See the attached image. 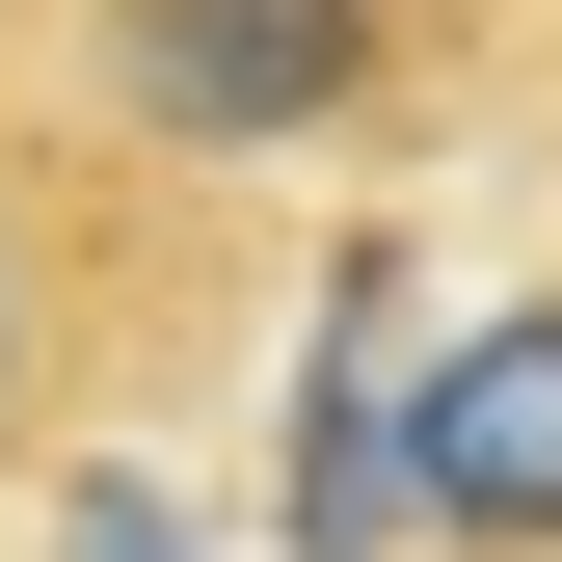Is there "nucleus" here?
Wrapping results in <instances>:
<instances>
[{"label":"nucleus","instance_id":"obj_1","mask_svg":"<svg viewBox=\"0 0 562 562\" xmlns=\"http://www.w3.org/2000/svg\"><path fill=\"white\" fill-rule=\"evenodd\" d=\"M54 81L188 188H402L562 134V0H54Z\"/></svg>","mask_w":562,"mask_h":562},{"label":"nucleus","instance_id":"obj_2","mask_svg":"<svg viewBox=\"0 0 562 562\" xmlns=\"http://www.w3.org/2000/svg\"><path fill=\"white\" fill-rule=\"evenodd\" d=\"M268 322V188H188L54 81H0V509L27 482H134Z\"/></svg>","mask_w":562,"mask_h":562},{"label":"nucleus","instance_id":"obj_4","mask_svg":"<svg viewBox=\"0 0 562 562\" xmlns=\"http://www.w3.org/2000/svg\"><path fill=\"white\" fill-rule=\"evenodd\" d=\"M27 54H54V0H0V81H27Z\"/></svg>","mask_w":562,"mask_h":562},{"label":"nucleus","instance_id":"obj_3","mask_svg":"<svg viewBox=\"0 0 562 562\" xmlns=\"http://www.w3.org/2000/svg\"><path fill=\"white\" fill-rule=\"evenodd\" d=\"M348 536H375V562H562V241L482 268V295L402 348Z\"/></svg>","mask_w":562,"mask_h":562}]
</instances>
